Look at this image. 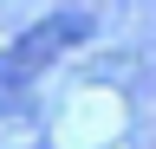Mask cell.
I'll return each mask as SVG.
<instances>
[{
  "label": "cell",
  "mask_w": 156,
  "mask_h": 149,
  "mask_svg": "<svg viewBox=\"0 0 156 149\" xmlns=\"http://www.w3.org/2000/svg\"><path fill=\"white\" fill-rule=\"evenodd\" d=\"M91 39V13H46L39 26H26L13 39V52L0 59V71H13V78H33V71H46L52 59H65L72 46Z\"/></svg>",
  "instance_id": "cell-1"
}]
</instances>
